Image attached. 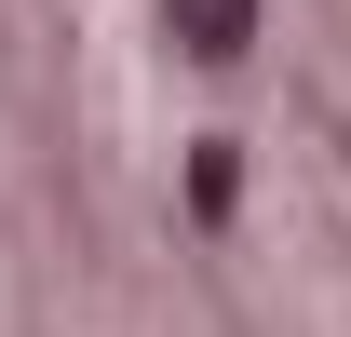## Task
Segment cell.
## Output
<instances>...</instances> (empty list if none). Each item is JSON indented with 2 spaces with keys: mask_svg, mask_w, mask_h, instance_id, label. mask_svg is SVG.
Listing matches in <instances>:
<instances>
[{
  "mask_svg": "<svg viewBox=\"0 0 351 337\" xmlns=\"http://www.w3.org/2000/svg\"><path fill=\"white\" fill-rule=\"evenodd\" d=\"M243 27H257V0H176V41L189 54H243Z\"/></svg>",
  "mask_w": 351,
  "mask_h": 337,
  "instance_id": "1",
  "label": "cell"
}]
</instances>
